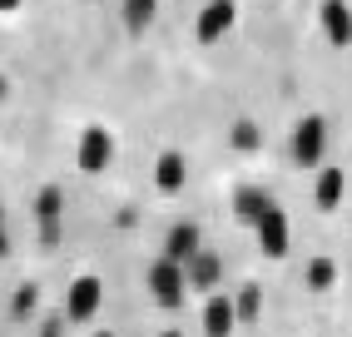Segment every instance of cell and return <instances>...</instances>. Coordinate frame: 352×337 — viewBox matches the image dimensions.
Returning a JSON list of instances; mask_svg holds the SVG:
<instances>
[{"instance_id": "cell-11", "label": "cell", "mask_w": 352, "mask_h": 337, "mask_svg": "<svg viewBox=\"0 0 352 337\" xmlns=\"http://www.w3.org/2000/svg\"><path fill=\"white\" fill-rule=\"evenodd\" d=\"M258 307H263V298H258V287L248 283L243 293H239V303H233V318H243V323H253V318H258Z\"/></svg>"}, {"instance_id": "cell-14", "label": "cell", "mask_w": 352, "mask_h": 337, "mask_svg": "<svg viewBox=\"0 0 352 337\" xmlns=\"http://www.w3.org/2000/svg\"><path fill=\"white\" fill-rule=\"evenodd\" d=\"M179 179H184L179 159H164V164H159V184H164V188H179Z\"/></svg>"}, {"instance_id": "cell-4", "label": "cell", "mask_w": 352, "mask_h": 337, "mask_svg": "<svg viewBox=\"0 0 352 337\" xmlns=\"http://www.w3.org/2000/svg\"><path fill=\"white\" fill-rule=\"evenodd\" d=\"M219 278H223V263L214 253H204V248L184 263V283H189V287H219Z\"/></svg>"}, {"instance_id": "cell-6", "label": "cell", "mask_w": 352, "mask_h": 337, "mask_svg": "<svg viewBox=\"0 0 352 337\" xmlns=\"http://www.w3.org/2000/svg\"><path fill=\"white\" fill-rule=\"evenodd\" d=\"M194 253H199V228L194 224H179L169 233V243H164V258H169V263H189Z\"/></svg>"}, {"instance_id": "cell-16", "label": "cell", "mask_w": 352, "mask_h": 337, "mask_svg": "<svg viewBox=\"0 0 352 337\" xmlns=\"http://www.w3.org/2000/svg\"><path fill=\"white\" fill-rule=\"evenodd\" d=\"M60 327H65V323H60V318H50V323H45V337H60Z\"/></svg>"}, {"instance_id": "cell-3", "label": "cell", "mask_w": 352, "mask_h": 337, "mask_svg": "<svg viewBox=\"0 0 352 337\" xmlns=\"http://www.w3.org/2000/svg\"><path fill=\"white\" fill-rule=\"evenodd\" d=\"M258 238H263V253H273V258L288 253V224H283V213L273 204L263 208V219H258Z\"/></svg>"}, {"instance_id": "cell-10", "label": "cell", "mask_w": 352, "mask_h": 337, "mask_svg": "<svg viewBox=\"0 0 352 337\" xmlns=\"http://www.w3.org/2000/svg\"><path fill=\"white\" fill-rule=\"evenodd\" d=\"M318 149H322V124L313 119V124H302V134H298V154L302 159H318Z\"/></svg>"}, {"instance_id": "cell-9", "label": "cell", "mask_w": 352, "mask_h": 337, "mask_svg": "<svg viewBox=\"0 0 352 337\" xmlns=\"http://www.w3.org/2000/svg\"><path fill=\"white\" fill-rule=\"evenodd\" d=\"M338 199H342V168H327L322 184H318V204H322V208H333Z\"/></svg>"}, {"instance_id": "cell-1", "label": "cell", "mask_w": 352, "mask_h": 337, "mask_svg": "<svg viewBox=\"0 0 352 337\" xmlns=\"http://www.w3.org/2000/svg\"><path fill=\"white\" fill-rule=\"evenodd\" d=\"M184 263H169V258H159L154 268H149V293L164 303V307H179L184 303Z\"/></svg>"}, {"instance_id": "cell-5", "label": "cell", "mask_w": 352, "mask_h": 337, "mask_svg": "<svg viewBox=\"0 0 352 337\" xmlns=\"http://www.w3.org/2000/svg\"><path fill=\"white\" fill-rule=\"evenodd\" d=\"M233 298H208V307H204V332L208 337H228L233 332Z\"/></svg>"}, {"instance_id": "cell-12", "label": "cell", "mask_w": 352, "mask_h": 337, "mask_svg": "<svg viewBox=\"0 0 352 337\" xmlns=\"http://www.w3.org/2000/svg\"><path fill=\"white\" fill-rule=\"evenodd\" d=\"M104 159H109V139L89 134V139H85V168H100Z\"/></svg>"}, {"instance_id": "cell-7", "label": "cell", "mask_w": 352, "mask_h": 337, "mask_svg": "<svg viewBox=\"0 0 352 337\" xmlns=\"http://www.w3.org/2000/svg\"><path fill=\"white\" fill-rule=\"evenodd\" d=\"M322 20H327V35H333L338 45L352 40V10L342 6V0H327V6H322Z\"/></svg>"}, {"instance_id": "cell-19", "label": "cell", "mask_w": 352, "mask_h": 337, "mask_svg": "<svg viewBox=\"0 0 352 337\" xmlns=\"http://www.w3.org/2000/svg\"><path fill=\"white\" fill-rule=\"evenodd\" d=\"M100 337H109V332H100Z\"/></svg>"}, {"instance_id": "cell-15", "label": "cell", "mask_w": 352, "mask_h": 337, "mask_svg": "<svg viewBox=\"0 0 352 337\" xmlns=\"http://www.w3.org/2000/svg\"><path fill=\"white\" fill-rule=\"evenodd\" d=\"M35 298H40V293H35L30 283L20 287V293H15V318H30V307H35Z\"/></svg>"}, {"instance_id": "cell-13", "label": "cell", "mask_w": 352, "mask_h": 337, "mask_svg": "<svg viewBox=\"0 0 352 337\" xmlns=\"http://www.w3.org/2000/svg\"><path fill=\"white\" fill-rule=\"evenodd\" d=\"M35 213H40L45 224H55V213H60V188H45L40 204H35Z\"/></svg>"}, {"instance_id": "cell-2", "label": "cell", "mask_w": 352, "mask_h": 337, "mask_svg": "<svg viewBox=\"0 0 352 337\" xmlns=\"http://www.w3.org/2000/svg\"><path fill=\"white\" fill-rule=\"evenodd\" d=\"M100 298H104L100 278H75V287H69V298H65V312L75 323H85V318H95V312H100Z\"/></svg>"}, {"instance_id": "cell-18", "label": "cell", "mask_w": 352, "mask_h": 337, "mask_svg": "<svg viewBox=\"0 0 352 337\" xmlns=\"http://www.w3.org/2000/svg\"><path fill=\"white\" fill-rule=\"evenodd\" d=\"M159 337H179V332H159Z\"/></svg>"}, {"instance_id": "cell-17", "label": "cell", "mask_w": 352, "mask_h": 337, "mask_svg": "<svg viewBox=\"0 0 352 337\" xmlns=\"http://www.w3.org/2000/svg\"><path fill=\"white\" fill-rule=\"evenodd\" d=\"M0 253H6V224H0Z\"/></svg>"}, {"instance_id": "cell-8", "label": "cell", "mask_w": 352, "mask_h": 337, "mask_svg": "<svg viewBox=\"0 0 352 337\" xmlns=\"http://www.w3.org/2000/svg\"><path fill=\"white\" fill-rule=\"evenodd\" d=\"M333 278H338V268H333L327 258H313V263H308V287H313V293H327Z\"/></svg>"}]
</instances>
